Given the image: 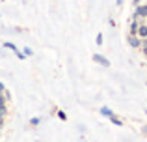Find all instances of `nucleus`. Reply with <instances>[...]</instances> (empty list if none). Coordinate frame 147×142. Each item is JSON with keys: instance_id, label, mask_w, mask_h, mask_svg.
Returning <instances> with one entry per match:
<instances>
[{"instance_id": "1", "label": "nucleus", "mask_w": 147, "mask_h": 142, "mask_svg": "<svg viewBox=\"0 0 147 142\" xmlns=\"http://www.w3.org/2000/svg\"><path fill=\"white\" fill-rule=\"evenodd\" d=\"M127 41H129V45L130 47H134V49H138V47H142V39L136 36V34H129V37H127Z\"/></svg>"}, {"instance_id": "2", "label": "nucleus", "mask_w": 147, "mask_h": 142, "mask_svg": "<svg viewBox=\"0 0 147 142\" xmlns=\"http://www.w3.org/2000/svg\"><path fill=\"white\" fill-rule=\"evenodd\" d=\"M136 36L140 37V39H145L147 37V26L144 22H140V26H138V30H136Z\"/></svg>"}, {"instance_id": "3", "label": "nucleus", "mask_w": 147, "mask_h": 142, "mask_svg": "<svg viewBox=\"0 0 147 142\" xmlns=\"http://www.w3.org/2000/svg\"><path fill=\"white\" fill-rule=\"evenodd\" d=\"M134 17L145 19V17H147V6H138V7H136V13H134Z\"/></svg>"}, {"instance_id": "4", "label": "nucleus", "mask_w": 147, "mask_h": 142, "mask_svg": "<svg viewBox=\"0 0 147 142\" xmlns=\"http://www.w3.org/2000/svg\"><path fill=\"white\" fill-rule=\"evenodd\" d=\"M93 60L97 64H100V66H104V67H108L110 66V60L108 58H104V56H100V54H93Z\"/></svg>"}, {"instance_id": "5", "label": "nucleus", "mask_w": 147, "mask_h": 142, "mask_svg": "<svg viewBox=\"0 0 147 142\" xmlns=\"http://www.w3.org/2000/svg\"><path fill=\"white\" fill-rule=\"evenodd\" d=\"M100 114H104V116H108V118H110L114 112H112V110L108 109V107H102V109H100Z\"/></svg>"}, {"instance_id": "6", "label": "nucleus", "mask_w": 147, "mask_h": 142, "mask_svg": "<svg viewBox=\"0 0 147 142\" xmlns=\"http://www.w3.org/2000/svg\"><path fill=\"white\" fill-rule=\"evenodd\" d=\"M2 45H4V47H6V49H11V51H13V52H17V47H15L13 43H9V41H6V43H2Z\"/></svg>"}, {"instance_id": "7", "label": "nucleus", "mask_w": 147, "mask_h": 142, "mask_svg": "<svg viewBox=\"0 0 147 142\" xmlns=\"http://www.w3.org/2000/svg\"><path fill=\"white\" fill-rule=\"evenodd\" d=\"M110 120H112V124H114V125H123V122L119 120V118H115L114 114H112V116H110Z\"/></svg>"}, {"instance_id": "8", "label": "nucleus", "mask_w": 147, "mask_h": 142, "mask_svg": "<svg viewBox=\"0 0 147 142\" xmlns=\"http://www.w3.org/2000/svg\"><path fill=\"white\" fill-rule=\"evenodd\" d=\"M39 118H32V120H30V125H37V124H39Z\"/></svg>"}, {"instance_id": "9", "label": "nucleus", "mask_w": 147, "mask_h": 142, "mask_svg": "<svg viewBox=\"0 0 147 142\" xmlns=\"http://www.w3.org/2000/svg\"><path fill=\"white\" fill-rule=\"evenodd\" d=\"M95 41H97V45H102V34H99V36H97V39H95Z\"/></svg>"}, {"instance_id": "10", "label": "nucleus", "mask_w": 147, "mask_h": 142, "mask_svg": "<svg viewBox=\"0 0 147 142\" xmlns=\"http://www.w3.org/2000/svg\"><path fill=\"white\" fill-rule=\"evenodd\" d=\"M58 116H60L61 120H67V114H65V112H61V110H60V112H58Z\"/></svg>"}, {"instance_id": "11", "label": "nucleus", "mask_w": 147, "mask_h": 142, "mask_svg": "<svg viewBox=\"0 0 147 142\" xmlns=\"http://www.w3.org/2000/svg\"><path fill=\"white\" fill-rule=\"evenodd\" d=\"M24 56H32V49L26 47V49H24Z\"/></svg>"}, {"instance_id": "12", "label": "nucleus", "mask_w": 147, "mask_h": 142, "mask_svg": "<svg viewBox=\"0 0 147 142\" xmlns=\"http://www.w3.org/2000/svg\"><path fill=\"white\" fill-rule=\"evenodd\" d=\"M0 107H6V99L2 97V94H0Z\"/></svg>"}, {"instance_id": "13", "label": "nucleus", "mask_w": 147, "mask_h": 142, "mask_svg": "<svg viewBox=\"0 0 147 142\" xmlns=\"http://www.w3.org/2000/svg\"><path fill=\"white\" fill-rule=\"evenodd\" d=\"M2 127H4V116H0V131H2Z\"/></svg>"}, {"instance_id": "14", "label": "nucleus", "mask_w": 147, "mask_h": 142, "mask_svg": "<svg viewBox=\"0 0 147 142\" xmlns=\"http://www.w3.org/2000/svg\"><path fill=\"white\" fill-rule=\"evenodd\" d=\"M144 47V52H145V56H147V45H142Z\"/></svg>"}, {"instance_id": "15", "label": "nucleus", "mask_w": 147, "mask_h": 142, "mask_svg": "<svg viewBox=\"0 0 147 142\" xmlns=\"http://www.w3.org/2000/svg\"><path fill=\"white\" fill-rule=\"evenodd\" d=\"M2 92H4V84L0 82V94H2Z\"/></svg>"}, {"instance_id": "16", "label": "nucleus", "mask_w": 147, "mask_h": 142, "mask_svg": "<svg viewBox=\"0 0 147 142\" xmlns=\"http://www.w3.org/2000/svg\"><path fill=\"white\" fill-rule=\"evenodd\" d=\"M115 2H117V6H121V4H123V0H115Z\"/></svg>"}, {"instance_id": "17", "label": "nucleus", "mask_w": 147, "mask_h": 142, "mask_svg": "<svg viewBox=\"0 0 147 142\" xmlns=\"http://www.w3.org/2000/svg\"><path fill=\"white\" fill-rule=\"evenodd\" d=\"M142 45H147V37H145V39H144V41H142Z\"/></svg>"}, {"instance_id": "18", "label": "nucleus", "mask_w": 147, "mask_h": 142, "mask_svg": "<svg viewBox=\"0 0 147 142\" xmlns=\"http://www.w3.org/2000/svg\"><path fill=\"white\" fill-rule=\"evenodd\" d=\"M144 133H145V135H147V125H145V127H144Z\"/></svg>"}]
</instances>
